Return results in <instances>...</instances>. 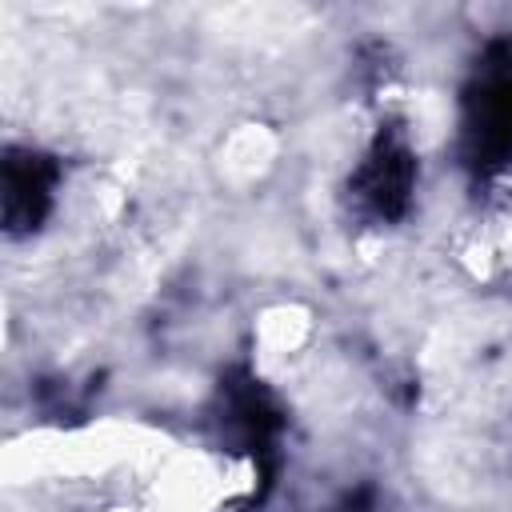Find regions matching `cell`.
Instances as JSON below:
<instances>
[{"mask_svg": "<svg viewBox=\"0 0 512 512\" xmlns=\"http://www.w3.org/2000/svg\"><path fill=\"white\" fill-rule=\"evenodd\" d=\"M412 184H416V156L408 148V140L388 128L360 160L356 176H352V196L356 204L376 216V220H392L408 208V196H412Z\"/></svg>", "mask_w": 512, "mask_h": 512, "instance_id": "2", "label": "cell"}, {"mask_svg": "<svg viewBox=\"0 0 512 512\" xmlns=\"http://www.w3.org/2000/svg\"><path fill=\"white\" fill-rule=\"evenodd\" d=\"M96 512H152L144 504H132V500H112V504H100Z\"/></svg>", "mask_w": 512, "mask_h": 512, "instance_id": "4", "label": "cell"}, {"mask_svg": "<svg viewBox=\"0 0 512 512\" xmlns=\"http://www.w3.org/2000/svg\"><path fill=\"white\" fill-rule=\"evenodd\" d=\"M464 144L472 152V164L496 168L512 160V60H500V68L484 64L476 84L464 96Z\"/></svg>", "mask_w": 512, "mask_h": 512, "instance_id": "1", "label": "cell"}, {"mask_svg": "<svg viewBox=\"0 0 512 512\" xmlns=\"http://www.w3.org/2000/svg\"><path fill=\"white\" fill-rule=\"evenodd\" d=\"M52 192H56V168L24 148V152H8L4 160V224L8 232H32L44 212L52 208Z\"/></svg>", "mask_w": 512, "mask_h": 512, "instance_id": "3", "label": "cell"}]
</instances>
